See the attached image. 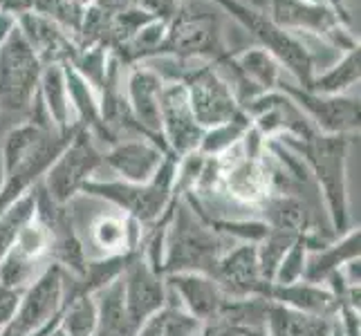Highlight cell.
Returning <instances> with one entry per match:
<instances>
[{
    "label": "cell",
    "mask_w": 361,
    "mask_h": 336,
    "mask_svg": "<svg viewBox=\"0 0 361 336\" xmlns=\"http://www.w3.org/2000/svg\"><path fill=\"white\" fill-rule=\"evenodd\" d=\"M214 3L220 9H225L227 14L258 43V47L267 49V52L281 63L283 72H288L294 79L296 85L307 88L317 72V61L301 36H294L290 32L281 30L263 9H256L252 5L243 3V0H214Z\"/></svg>",
    "instance_id": "5"
},
{
    "label": "cell",
    "mask_w": 361,
    "mask_h": 336,
    "mask_svg": "<svg viewBox=\"0 0 361 336\" xmlns=\"http://www.w3.org/2000/svg\"><path fill=\"white\" fill-rule=\"evenodd\" d=\"M355 137L357 135L321 132H314L307 139L279 137V142L288 146L312 175L323 206H326L332 238L355 227L350 213V193H348V155H350Z\"/></svg>",
    "instance_id": "3"
},
{
    "label": "cell",
    "mask_w": 361,
    "mask_h": 336,
    "mask_svg": "<svg viewBox=\"0 0 361 336\" xmlns=\"http://www.w3.org/2000/svg\"><path fill=\"white\" fill-rule=\"evenodd\" d=\"M34 209H36V189L30 195H25L23 200H18L16 204H11L5 213L0 216V260L5 258L11 244L16 242L20 229L34 216Z\"/></svg>",
    "instance_id": "31"
},
{
    "label": "cell",
    "mask_w": 361,
    "mask_h": 336,
    "mask_svg": "<svg viewBox=\"0 0 361 336\" xmlns=\"http://www.w3.org/2000/svg\"><path fill=\"white\" fill-rule=\"evenodd\" d=\"M361 256V231L359 224L350 227L345 233L328 240L317 249H310L305 260L303 280L314 285H326L334 273H339L345 265Z\"/></svg>",
    "instance_id": "20"
},
{
    "label": "cell",
    "mask_w": 361,
    "mask_h": 336,
    "mask_svg": "<svg viewBox=\"0 0 361 336\" xmlns=\"http://www.w3.org/2000/svg\"><path fill=\"white\" fill-rule=\"evenodd\" d=\"M166 287L180 298V305L186 312L202 325H209L218 318L222 305L229 298L225 290L204 273H173V276H166Z\"/></svg>",
    "instance_id": "19"
},
{
    "label": "cell",
    "mask_w": 361,
    "mask_h": 336,
    "mask_svg": "<svg viewBox=\"0 0 361 336\" xmlns=\"http://www.w3.org/2000/svg\"><path fill=\"white\" fill-rule=\"evenodd\" d=\"M171 3L176 5V7H180V5H182V0H171Z\"/></svg>",
    "instance_id": "37"
},
{
    "label": "cell",
    "mask_w": 361,
    "mask_h": 336,
    "mask_svg": "<svg viewBox=\"0 0 361 336\" xmlns=\"http://www.w3.org/2000/svg\"><path fill=\"white\" fill-rule=\"evenodd\" d=\"M298 238L294 233L288 231H279V229H269L263 238L256 242V254H258V267H260V276L263 280L271 282L276 267L283 260L285 251L292 247V242Z\"/></svg>",
    "instance_id": "30"
},
{
    "label": "cell",
    "mask_w": 361,
    "mask_h": 336,
    "mask_svg": "<svg viewBox=\"0 0 361 336\" xmlns=\"http://www.w3.org/2000/svg\"><path fill=\"white\" fill-rule=\"evenodd\" d=\"M121 7H135L153 14L157 18H171L178 11V7L171 3V0H115Z\"/></svg>",
    "instance_id": "32"
},
{
    "label": "cell",
    "mask_w": 361,
    "mask_h": 336,
    "mask_svg": "<svg viewBox=\"0 0 361 336\" xmlns=\"http://www.w3.org/2000/svg\"><path fill=\"white\" fill-rule=\"evenodd\" d=\"M66 298V271L49 265L27 290L9 325L0 332L5 336H43L56 328L59 312Z\"/></svg>",
    "instance_id": "11"
},
{
    "label": "cell",
    "mask_w": 361,
    "mask_h": 336,
    "mask_svg": "<svg viewBox=\"0 0 361 336\" xmlns=\"http://www.w3.org/2000/svg\"><path fill=\"white\" fill-rule=\"evenodd\" d=\"M164 81L166 79L146 61L128 66L126 74H123V92H126V101L137 128L146 139H153L159 146H164L159 121V99Z\"/></svg>",
    "instance_id": "16"
},
{
    "label": "cell",
    "mask_w": 361,
    "mask_h": 336,
    "mask_svg": "<svg viewBox=\"0 0 361 336\" xmlns=\"http://www.w3.org/2000/svg\"><path fill=\"white\" fill-rule=\"evenodd\" d=\"M159 121L161 139L173 157L182 159L191 153H197L204 130L197 126L193 117L189 94H186L182 81H164L159 99Z\"/></svg>",
    "instance_id": "15"
},
{
    "label": "cell",
    "mask_w": 361,
    "mask_h": 336,
    "mask_svg": "<svg viewBox=\"0 0 361 336\" xmlns=\"http://www.w3.org/2000/svg\"><path fill=\"white\" fill-rule=\"evenodd\" d=\"M90 244L97 249L92 258H110V256H126L142 244L144 229L135 220L115 213H99L88 229Z\"/></svg>",
    "instance_id": "21"
},
{
    "label": "cell",
    "mask_w": 361,
    "mask_h": 336,
    "mask_svg": "<svg viewBox=\"0 0 361 336\" xmlns=\"http://www.w3.org/2000/svg\"><path fill=\"white\" fill-rule=\"evenodd\" d=\"M314 3H328V0H314ZM330 5V3H328Z\"/></svg>",
    "instance_id": "38"
},
{
    "label": "cell",
    "mask_w": 361,
    "mask_h": 336,
    "mask_svg": "<svg viewBox=\"0 0 361 336\" xmlns=\"http://www.w3.org/2000/svg\"><path fill=\"white\" fill-rule=\"evenodd\" d=\"M328 3H330V5H332L334 9H337V11H339V14L348 16V14H345V9H343V0H328Z\"/></svg>",
    "instance_id": "35"
},
{
    "label": "cell",
    "mask_w": 361,
    "mask_h": 336,
    "mask_svg": "<svg viewBox=\"0 0 361 336\" xmlns=\"http://www.w3.org/2000/svg\"><path fill=\"white\" fill-rule=\"evenodd\" d=\"M214 278L229 298L243 296H263L267 290V280L260 276L258 254L254 242H238L231 244L222 258L218 260Z\"/></svg>",
    "instance_id": "18"
},
{
    "label": "cell",
    "mask_w": 361,
    "mask_h": 336,
    "mask_svg": "<svg viewBox=\"0 0 361 336\" xmlns=\"http://www.w3.org/2000/svg\"><path fill=\"white\" fill-rule=\"evenodd\" d=\"M43 68L41 56L14 23L0 41V115L27 117L39 94Z\"/></svg>",
    "instance_id": "6"
},
{
    "label": "cell",
    "mask_w": 361,
    "mask_h": 336,
    "mask_svg": "<svg viewBox=\"0 0 361 336\" xmlns=\"http://www.w3.org/2000/svg\"><path fill=\"white\" fill-rule=\"evenodd\" d=\"M263 11L281 30L294 36H314L323 45L343 49V52L359 47L350 32V18L339 14L328 3H314V0H265Z\"/></svg>",
    "instance_id": "7"
},
{
    "label": "cell",
    "mask_w": 361,
    "mask_h": 336,
    "mask_svg": "<svg viewBox=\"0 0 361 336\" xmlns=\"http://www.w3.org/2000/svg\"><path fill=\"white\" fill-rule=\"evenodd\" d=\"M59 330L66 336H94L97 330V298L66 296L59 312Z\"/></svg>",
    "instance_id": "28"
},
{
    "label": "cell",
    "mask_w": 361,
    "mask_h": 336,
    "mask_svg": "<svg viewBox=\"0 0 361 336\" xmlns=\"http://www.w3.org/2000/svg\"><path fill=\"white\" fill-rule=\"evenodd\" d=\"M20 296H23V292L0 287V332H3L11 323V318H14L18 303H20Z\"/></svg>",
    "instance_id": "33"
},
{
    "label": "cell",
    "mask_w": 361,
    "mask_h": 336,
    "mask_svg": "<svg viewBox=\"0 0 361 336\" xmlns=\"http://www.w3.org/2000/svg\"><path fill=\"white\" fill-rule=\"evenodd\" d=\"M231 247V240L218 233L197 213L189 197L176 184V195L164 211L159 271L173 273H204L214 276L218 260Z\"/></svg>",
    "instance_id": "2"
},
{
    "label": "cell",
    "mask_w": 361,
    "mask_h": 336,
    "mask_svg": "<svg viewBox=\"0 0 361 336\" xmlns=\"http://www.w3.org/2000/svg\"><path fill=\"white\" fill-rule=\"evenodd\" d=\"M276 90L283 92L298 110H301V115L310 121V126L317 132L359 135V99L357 97L317 94L288 79H283Z\"/></svg>",
    "instance_id": "12"
},
{
    "label": "cell",
    "mask_w": 361,
    "mask_h": 336,
    "mask_svg": "<svg viewBox=\"0 0 361 336\" xmlns=\"http://www.w3.org/2000/svg\"><path fill=\"white\" fill-rule=\"evenodd\" d=\"M49 267V235L36 213L0 260V287L25 292Z\"/></svg>",
    "instance_id": "13"
},
{
    "label": "cell",
    "mask_w": 361,
    "mask_h": 336,
    "mask_svg": "<svg viewBox=\"0 0 361 336\" xmlns=\"http://www.w3.org/2000/svg\"><path fill=\"white\" fill-rule=\"evenodd\" d=\"M102 166L104 151L88 130L79 128L54 159V164L47 168L41 186L52 202L70 206L74 197L83 191V186L97 178V170Z\"/></svg>",
    "instance_id": "9"
},
{
    "label": "cell",
    "mask_w": 361,
    "mask_h": 336,
    "mask_svg": "<svg viewBox=\"0 0 361 336\" xmlns=\"http://www.w3.org/2000/svg\"><path fill=\"white\" fill-rule=\"evenodd\" d=\"M39 99L49 121H52V126L59 132H70L74 128H79L77 119L72 115L63 63H47L43 68L41 83H39Z\"/></svg>",
    "instance_id": "23"
},
{
    "label": "cell",
    "mask_w": 361,
    "mask_h": 336,
    "mask_svg": "<svg viewBox=\"0 0 361 336\" xmlns=\"http://www.w3.org/2000/svg\"><path fill=\"white\" fill-rule=\"evenodd\" d=\"M265 298L269 303L296 309V312L334 318L339 309V301L326 285H314L307 280H298L292 285H276L267 282Z\"/></svg>",
    "instance_id": "22"
},
{
    "label": "cell",
    "mask_w": 361,
    "mask_h": 336,
    "mask_svg": "<svg viewBox=\"0 0 361 336\" xmlns=\"http://www.w3.org/2000/svg\"><path fill=\"white\" fill-rule=\"evenodd\" d=\"M43 336H66V334L59 330V323H56V328H54V330H49V332H47V334H43Z\"/></svg>",
    "instance_id": "36"
},
{
    "label": "cell",
    "mask_w": 361,
    "mask_h": 336,
    "mask_svg": "<svg viewBox=\"0 0 361 336\" xmlns=\"http://www.w3.org/2000/svg\"><path fill=\"white\" fill-rule=\"evenodd\" d=\"M220 32L218 16L214 14H191L178 7V11L169 18V30L164 45L157 58H176V61H211L216 63L227 56ZM155 61V58H153Z\"/></svg>",
    "instance_id": "10"
},
{
    "label": "cell",
    "mask_w": 361,
    "mask_h": 336,
    "mask_svg": "<svg viewBox=\"0 0 361 336\" xmlns=\"http://www.w3.org/2000/svg\"><path fill=\"white\" fill-rule=\"evenodd\" d=\"M79 128L59 132L47 123L23 119L5 132L0 144V216L43 182L47 168Z\"/></svg>",
    "instance_id": "1"
},
{
    "label": "cell",
    "mask_w": 361,
    "mask_h": 336,
    "mask_svg": "<svg viewBox=\"0 0 361 336\" xmlns=\"http://www.w3.org/2000/svg\"><path fill=\"white\" fill-rule=\"evenodd\" d=\"M97 330L94 336H135L137 325L123 305L121 280L117 278L97 296Z\"/></svg>",
    "instance_id": "26"
},
{
    "label": "cell",
    "mask_w": 361,
    "mask_h": 336,
    "mask_svg": "<svg viewBox=\"0 0 361 336\" xmlns=\"http://www.w3.org/2000/svg\"><path fill=\"white\" fill-rule=\"evenodd\" d=\"M178 161L169 157L161 164L159 173L146 184H133L123 180H90L83 186V195L104 200L106 204L115 206L121 216L135 220L146 231L164 216L173 195H176V178H178Z\"/></svg>",
    "instance_id": "4"
},
{
    "label": "cell",
    "mask_w": 361,
    "mask_h": 336,
    "mask_svg": "<svg viewBox=\"0 0 361 336\" xmlns=\"http://www.w3.org/2000/svg\"><path fill=\"white\" fill-rule=\"evenodd\" d=\"M169 157L173 155L164 146L146 137H126L104 148V166L115 173L117 180L133 184L151 182Z\"/></svg>",
    "instance_id": "17"
},
{
    "label": "cell",
    "mask_w": 361,
    "mask_h": 336,
    "mask_svg": "<svg viewBox=\"0 0 361 336\" xmlns=\"http://www.w3.org/2000/svg\"><path fill=\"white\" fill-rule=\"evenodd\" d=\"M252 128V121L240 112V115H235L233 119L220 123V126H214L202 132V139H200V146H197V153L202 157H222L227 155L231 148L238 146L245 135Z\"/></svg>",
    "instance_id": "29"
},
{
    "label": "cell",
    "mask_w": 361,
    "mask_h": 336,
    "mask_svg": "<svg viewBox=\"0 0 361 336\" xmlns=\"http://www.w3.org/2000/svg\"><path fill=\"white\" fill-rule=\"evenodd\" d=\"M182 63L186 70L178 72L173 81L184 83L197 126L209 130L240 115L243 108L238 104V97L216 63L211 61H200L197 66L195 61H182Z\"/></svg>",
    "instance_id": "8"
},
{
    "label": "cell",
    "mask_w": 361,
    "mask_h": 336,
    "mask_svg": "<svg viewBox=\"0 0 361 336\" xmlns=\"http://www.w3.org/2000/svg\"><path fill=\"white\" fill-rule=\"evenodd\" d=\"M361 79V49L353 47L341 54V58L334 61L326 70L314 72L312 81L305 90H312L317 94L341 97L348 94Z\"/></svg>",
    "instance_id": "24"
},
{
    "label": "cell",
    "mask_w": 361,
    "mask_h": 336,
    "mask_svg": "<svg viewBox=\"0 0 361 336\" xmlns=\"http://www.w3.org/2000/svg\"><path fill=\"white\" fill-rule=\"evenodd\" d=\"M334 318L312 316L296 309L269 303L265 330L269 336H330Z\"/></svg>",
    "instance_id": "25"
},
{
    "label": "cell",
    "mask_w": 361,
    "mask_h": 336,
    "mask_svg": "<svg viewBox=\"0 0 361 336\" xmlns=\"http://www.w3.org/2000/svg\"><path fill=\"white\" fill-rule=\"evenodd\" d=\"M119 280L123 305H126V312L137 325V330H140V325L148 316H153L157 309L169 303V287L164 273L151 265V260L144 256L142 244L130 254Z\"/></svg>",
    "instance_id": "14"
},
{
    "label": "cell",
    "mask_w": 361,
    "mask_h": 336,
    "mask_svg": "<svg viewBox=\"0 0 361 336\" xmlns=\"http://www.w3.org/2000/svg\"><path fill=\"white\" fill-rule=\"evenodd\" d=\"M233 328V336H269V332L265 328H258V325H231Z\"/></svg>",
    "instance_id": "34"
},
{
    "label": "cell",
    "mask_w": 361,
    "mask_h": 336,
    "mask_svg": "<svg viewBox=\"0 0 361 336\" xmlns=\"http://www.w3.org/2000/svg\"><path fill=\"white\" fill-rule=\"evenodd\" d=\"M202 330V323L193 318L182 305L166 303L142 323L135 336H200Z\"/></svg>",
    "instance_id": "27"
}]
</instances>
